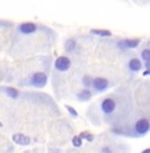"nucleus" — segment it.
<instances>
[{
	"label": "nucleus",
	"instance_id": "16",
	"mask_svg": "<svg viewBox=\"0 0 150 153\" xmlns=\"http://www.w3.org/2000/svg\"><path fill=\"white\" fill-rule=\"evenodd\" d=\"M78 136L81 137L82 140H85V141H88V143H92L93 140H95V136H93L90 132H88V131H84V132H81Z\"/></svg>",
	"mask_w": 150,
	"mask_h": 153
},
{
	"label": "nucleus",
	"instance_id": "19",
	"mask_svg": "<svg viewBox=\"0 0 150 153\" xmlns=\"http://www.w3.org/2000/svg\"><path fill=\"white\" fill-rule=\"evenodd\" d=\"M143 67H145V72H143V76H149L150 75V61H146L143 63Z\"/></svg>",
	"mask_w": 150,
	"mask_h": 153
},
{
	"label": "nucleus",
	"instance_id": "15",
	"mask_svg": "<svg viewBox=\"0 0 150 153\" xmlns=\"http://www.w3.org/2000/svg\"><path fill=\"white\" fill-rule=\"evenodd\" d=\"M140 59L143 61V63H146V61H150V48H143L142 51H141L140 53Z\"/></svg>",
	"mask_w": 150,
	"mask_h": 153
},
{
	"label": "nucleus",
	"instance_id": "3",
	"mask_svg": "<svg viewBox=\"0 0 150 153\" xmlns=\"http://www.w3.org/2000/svg\"><path fill=\"white\" fill-rule=\"evenodd\" d=\"M110 88V81L105 77H101V76H97V77L93 79L92 83V88L90 89L93 91V93H102L105 91H108Z\"/></svg>",
	"mask_w": 150,
	"mask_h": 153
},
{
	"label": "nucleus",
	"instance_id": "22",
	"mask_svg": "<svg viewBox=\"0 0 150 153\" xmlns=\"http://www.w3.org/2000/svg\"><path fill=\"white\" fill-rule=\"evenodd\" d=\"M149 93H150V89H149Z\"/></svg>",
	"mask_w": 150,
	"mask_h": 153
},
{
	"label": "nucleus",
	"instance_id": "11",
	"mask_svg": "<svg viewBox=\"0 0 150 153\" xmlns=\"http://www.w3.org/2000/svg\"><path fill=\"white\" fill-rule=\"evenodd\" d=\"M64 48H65V51L70 53V52H75V49L77 48V40L73 39V37H70L68 39L65 43H64Z\"/></svg>",
	"mask_w": 150,
	"mask_h": 153
},
{
	"label": "nucleus",
	"instance_id": "8",
	"mask_svg": "<svg viewBox=\"0 0 150 153\" xmlns=\"http://www.w3.org/2000/svg\"><path fill=\"white\" fill-rule=\"evenodd\" d=\"M143 64H142V60L138 57H132L128 60V69L130 71V72L136 73V72H140L141 69H142Z\"/></svg>",
	"mask_w": 150,
	"mask_h": 153
},
{
	"label": "nucleus",
	"instance_id": "18",
	"mask_svg": "<svg viewBox=\"0 0 150 153\" xmlns=\"http://www.w3.org/2000/svg\"><path fill=\"white\" fill-rule=\"evenodd\" d=\"M65 109L68 111V113H69V114H70V116H72V117H75V119H76V117H78V113H77V111H76V109H75V108H73V107H70V105H67V107H65Z\"/></svg>",
	"mask_w": 150,
	"mask_h": 153
},
{
	"label": "nucleus",
	"instance_id": "9",
	"mask_svg": "<svg viewBox=\"0 0 150 153\" xmlns=\"http://www.w3.org/2000/svg\"><path fill=\"white\" fill-rule=\"evenodd\" d=\"M12 141L17 145H23V146H27L31 144V137L25 136V134H21V133H15L12 136Z\"/></svg>",
	"mask_w": 150,
	"mask_h": 153
},
{
	"label": "nucleus",
	"instance_id": "12",
	"mask_svg": "<svg viewBox=\"0 0 150 153\" xmlns=\"http://www.w3.org/2000/svg\"><path fill=\"white\" fill-rule=\"evenodd\" d=\"M90 33L96 35V36H100V37H110L112 36V32L108 31V29H90Z\"/></svg>",
	"mask_w": 150,
	"mask_h": 153
},
{
	"label": "nucleus",
	"instance_id": "4",
	"mask_svg": "<svg viewBox=\"0 0 150 153\" xmlns=\"http://www.w3.org/2000/svg\"><path fill=\"white\" fill-rule=\"evenodd\" d=\"M40 28H43V27L39 25V24H36V23L25 22V23H21V24L17 25V32H19L20 35H24V36H27V35L36 33V32L39 31Z\"/></svg>",
	"mask_w": 150,
	"mask_h": 153
},
{
	"label": "nucleus",
	"instance_id": "6",
	"mask_svg": "<svg viewBox=\"0 0 150 153\" xmlns=\"http://www.w3.org/2000/svg\"><path fill=\"white\" fill-rule=\"evenodd\" d=\"M70 65H72V61L68 56H58L55 60V71L57 72H67L69 71Z\"/></svg>",
	"mask_w": 150,
	"mask_h": 153
},
{
	"label": "nucleus",
	"instance_id": "21",
	"mask_svg": "<svg viewBox=\"0 0 150 153\" xmlns=\"http://www.w3.org/2000/svg\"><path fill=\"white\" fill-rule=\"evenodd\" d=\"M1 126H3V124H1V123H0V128H1Z\"/></svg>",
	"mask_w": 150,
	"mask_h": 153
},
{
	"label": "nucleus",
	"instance_id": "7",
	"mask_svg": "<svg viewBox=\"0 0 150 153\" xmlns=\"http://www.w3.org/2000/svg\"><path fill=\"white\" fill-rule=\"evenodd\" d=\"M141 44L140 39H121L117 42V48L121 51H128V49H134Z\"/></svg>",
	"mask_w": 150,
	"mask_h": 153
},
{
	"label": "nucleus",
	"instance_id": "14",
	"mask_svg": "<svg viewBox=\"0 0 150 153\" xmlns=\"http://www.w3.org/2000/svg\"><path fill=\"white\" fill-rule=\"evenodd\" d=\"M93 79L95 77H92L90 75H85L84 77H82V85H84V88H88V89H90L92 88V83H93Z\"/></svg>",
	"mask_w": 150,
	"mask_h": 153
},
{
	"label": "nucleus",
	"instance_id": "5",
	"mask_svg": "<svg viewBox=\"0 0 150 153\" xmlns=\"http://www.w3.org/2000/svg\"><path fill=\"white\" fill-rule=\"evenodd\" d=\"M29 81H31L29 84H31L32 87L44 88L47 85V81H48V76H47L45 72H35L33 75H31Z\"/></svg>",
	"mask_w": 150,
	"mask_h": 153
},
{
	"label": "nucleus",
	"instance_id": "17",
	"mask_svg": "<svg viewBox=\"0 0 150 153\" xmlns=\"http://www.w3.org/2000/svg\"><path fill=\"white\" fill-rule=\"evenodd\" d=\"M82 141H84V140H82L80 136H75L72 139V144H73V146H75V148H81V146H82Z\"/></svg>",
	"mask_w": 150,
	"mask_h": 153
},
{
	"label": "nucleus",
	"instance_id": "1",
	"mask_svg": "<svg viewBox=\"0 0 150 153\" xmlns=\"http://www.w3.org/2000/svg\"><path fill=\"white\" fill-rule=\"evenodd\" d=\"M98 108L106 124L110 126L122 125L130 116V112L133 109V100L129 91H120L102 99Z\"/></svg>",
	"mask_w": 150,
	"mask_h": 153
},
{
	"label": "nucleus",
	"instance_id": "10",
	"mask_svg": "<svg viewBox=\"0 0 150 153\" xmlns=\"http://www.w3.org/2000/svg\"><path fill=\"white\" fill-rule=\"evenodd\" d=\"M93 96V91L92 89H88V88H84V89L78 91L77 95H76V99L81 102H85V101H89Z\"/></svg>",
	"mask_w": 150,
	"mask_h": 153
},
{
	"label": "nucleus",
	"instance_id": "13",
	"mask_svg": "<svg viewBox=\"0 0 150 153\" xmlns=\"http://www.w3.org/2000/svg\"><path fill=\"white\" fill-rule=\"evenodd\" d=\"M5 92V95L7 96H10L11 99H17L20 96V92L16 89V88H11V87H7V88H4L3 89Z\"/></svg>",
	"mask_w": 150,
	"mask_h": 153
},
{
	"label": "nucleus",
	"instance_id": "20",
	"mask_svg": "<svg viewBox=\"0 0 150 153\" xmlns=\"http://www.w3.org/2000/svg\"><path fill=\"white\" fill-rule=\"evenodd\" d=\"M141 153H150V148H145Z\"/></svg>",
	"mask_w": 150,
	"mask_h": 153
},
{
	"label": "nucleus",
	"instance_id": "2",
	"mask_svg": "<svg viewBox=\"0 0 150 153\" xmlns=\"http://www.w3.org/2000/svg\"><path fill=\"white\" fill-rule=\"evenodd\" d=\"M110 132L120 136L143 137L150 132V114L140 113L134 117H128L122 125L112 126Z\"/></svg>",
	"mask_w": 150,
	"mask_h": 153
}]
</instances>
